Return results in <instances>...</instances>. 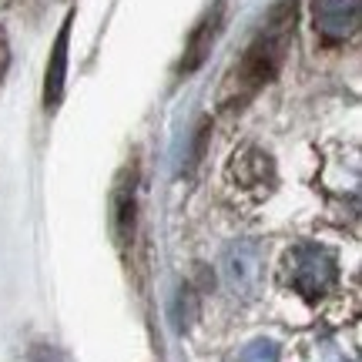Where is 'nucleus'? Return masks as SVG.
I'll list each match as a JSON object with an SVG mask.
<instances>
[{
  "label": "nucleus",
  "mask_w": 362,
  "mask_h": 362,
  "mask_svg": "<svg viewBox=\"0 0 362 362\" xmlns=\"http://www.w3.org/2000/svg\"><path fill=\"white\" fill-rule=\"evenodd\" d=\"M242 362H279V352H275V346H272L269 339H259V342H252L242 352Z\"/></svg>",
  "instance_id": "obj_9"
},
{
  "label": "nucleus",
  "mask_w": 362,
  "mask_h": 362,
  "mask_svg": "<svg viewBox=\"0 0 362 362\" xmlns=\"http://www.w3.org/2000/svg\"><path fill=\"white\" fill-rule=\"evenodd\" d=\"M315 30L325 40H346L359 30V0H315Z\"/></svg>",
  "instance_id": "obj_4"
},
{
  "label": "nucleus",
  "mask_w": 362,
  "mask_h": 362,
  "mask_svg": "<svg viewBox=\"0 0 362 362\" xmlns=\"http://www.w3.org/2000/svg\"><path fill=\"white\" fill-rule=\"evenodd\" d=\"M115 225H117V235H128L131 228H134V181H131V188H128V181L117 188L115 194Z\"/></svg>",
  "instance_id": "obj_8"
},
{
  "label": "nucleus",
  "mask_w": 362,
  "mask_h": 362,
  "mask_svg": "<svg viewBox=\"0 0 362 362\" xmlns=\"http://www.w3.org/2000/svg\"><path fill=\"white\" fill-rule=\"evenodd\" d=\"M285 279L298 296L315 302L336 285V259L319 245H296L285 255Z\"/></svg>",
  "instance_id": "obj_2"
},
{
  "label": "nucleus",
  "mask_w": 362,
  "mask_h": 362,
  "mask_svg": "<svg viewBox=\"0 0 362 362\" xmlns=\"http://www.w3.org/2000/svg\"><path fill=\"white\" fill-rule=\"evenodd\" d=\"M292 24H296V7H292V4H282L279 11L272 13V21L265 24V30L252 40V47L245 51L242 64L235 67V101H238V94L248 98V94H255L262 84H269V81L275 78V71L282 67Z\"/></svg>",
  "instance_id": "obj_1"
},
{
  "label": "nucleus",
  "mask_w": 362,
  "mask_h": 362,
  "mask_svg": "<svg viewBox=\"0 0 362 362\" xmlns=\"http://www.w3.org/2000/svg\"><path fill=\"white\" fill-rule=\"evenodd\" d=\"M67 37H71V17L61 24V34L54 40V54L47 64V81H44V104L57 107L61 94H64V78H67Z\"/></svg>",
  "instance_id": "obj_6"
},
{
  "label": "nucleus",
  "mask_w": 362,
  "mask_h": 362,
  "mask_svg": "<svg viewBox=\"0 0 362 362\" xmlns=\"http://www.w3.org/2000/svg\"><path fill=\"white\" fill-rule=\"evenodd\" d=\"M272 178H275V171H272V158L262 155L259 148H245V151L232 161V181L242 188V192H252V198L269 194Z\"/></svg>",
  "instance_id": "obj_5"
},
{
  "label": "nucleus",
  "mask_w": 362,
  "mask_h": 362,
  "mask_svg": "<svg viewBox=\"0 0 362 362\" xmlns=\"http://www.w3.org/2000/svg\"><path fill=\"white\" fill-rule=\"evenodd\" d=\"M218 24H221V11L208 13L205 21L198 24V30H194L192 40H188V51H185V61H181V74H194L198 67L205 64L208 51H211V44H215V34H218Z\"/></svg>",
  "instance_id": "obj_7"
},
{
  "label": "nucleus",
  "mask_w": 362,
  "mask_h": 362,
  "mask_svg": "<svg viewBox=\"0 0 362 362\" xmlns=\"http://www.w3.org/2000/svg\"><path fill=\"white\" fill-rule=\"evenodd\" d=\"M221 272L225 282L232 285L238 296H255L262 282V248L252 238H238L225 248L221 255Z\"/></svg>",
  "instance_id": "obj_3"
}]
</instances>
